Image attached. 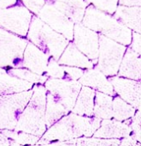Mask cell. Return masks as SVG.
I'll return each instance as SVG.
<instances>
[{
  "instance_id": "cell-15",
  "label": "cell",
  "mask_w": 141,
  "mask_h": 146,
  "mask_svg": "<svg viewBox=\"0 0 141 146\" xmlns=\"http://www.w3.org/2000/svg\"><path fill=\"white\" fill-rule=\"evenodd\" d=\"M120 146H140L139 144H137L135 143V141H133L131 138L126 137V139H124L120 144Z\"/></svg>"
},
{
  "instance_id": "cell-7",
  "label": "cell",
  "mask_w": 141,
  "mask_h": 146,
  "mask_svg": "<svg viewBox=\"0 0 141 146\" xmlns=\"http://www.w3.org/2000/svg\"><path fill=\"white\" fill-rule=\"evenodd\" d=\"M131 129L124 123L106 119L101 124V127L94 134L95 137H101L105 139H118L120 137H127Z\"/></svg>"
},
{
  "instance_id": "cell-1",
  "label": "cell",
  "mask_w": 141,
  "mask_h": 146,
  "mask_svg": "<svg viewBox=\"0 0 141 146\" xmlns=\"http://www.w3.org/2000/svg\"><path fill=\"white\" fill-rule=\"evenodd\" d=\"M46 90L39 87L23 110L16 130L41 136L46 129Z\"/></svg>"
},
{
  "instance_id": "cell-10",
  "label": "cell",
  "mask_w": 141,
  "mask_h": 146,
  "mask_svg": "<svg viewBox=\"0 0 141 146\" xmlns=\"http://www.w3.org/2000/svg\"><path fill=\"white\" fill-rule=\"evenodd\" d=\"M24 63L26 67L29 68L30 71H34L37 75H41L44 71L47 70V57L36 48L30 51L29 53L27 52Z\"/></svg>"
},
{
  "instance_id": "cell-11",
  "label": "cell",
  "mask_w": 141,
  "mask_h": 146,
  "mask_svg": "<svg viewBox=\"0 0 141 146\" xmlns=\"http://www.w3.org/2000/svg\"><path fill=\"white\" fill-rule=\"evenodd\" d=\"M112 97L104 93H96L95 98L94 116L99 119H109L113 116Z\"/></svg>"
},
{
  "instance_id": "cell-4",
  "label": "cell",
  "mask_w": 141,
  "mask_h": 146,
  "mask_svg": "<svg viewBox=\"0 0 141 146\" xmlns=\"http://www.w3.org/2000/svg\"><path fill=\"white\" fill-rule=\"evenodd\" d=\"M124 52V47L114 46L113 49H109V45H102L100 59H99V69L107 76H114L121 63L122 55Z\"/></svg>"
},
{
  "instance_id": "cell-5",
  "label": "cell",
  "mask_w": 141,
  "mask_h": 146,
  "mask_svg": "<svg viewBox=\"0 0 141 146\" xmlns=\"http://www.w3.org/2000/svg\"><path fill=\"white\" fill-rule=\"evenodd\" d=\"M32 84L16 76H11L5 70L0 69V96L29 91Z\"/></svg>"
},
{
  "instance_id": "cell-3",
  "label": "cell",
  "mask_w": 141,
  "mask_h": 146,
  "mask_svg": "<svg viewBox=\"0 0 141 146\" xmlns=\"http://www.w3.org/2000/svg\"><path fill=\"white\" fill-rule=\"evenodd\" d=\"M110 81L122 99L133 108L141 107V81L135 82L122 78H112Z\"/></svg>"
},
{
  "instance_id": "cell-13",
  "label": "cell",
  "mask_w": 141,
  "mask_h": 146,
  "mask_svg": "<svg viewBox=\"0 0 141 146\" xmlns=\"http://www.w3.org/2000/svg\"><path fill=\"white\" fill-rule=\"evenodd\" d=\"M119 143V139L78 138L76 146H118Z\"/></svg>"
},
{
  "instance_id": "cell-2",
  "label": "cell",
  "mask_w": 141,
  "mask_h": 146,
  "mask_svg": "<svg viewBox=\"0 0 141 146\" xmlns=\"http://www.w3.org/2000/svg\"><path fill=\"white\" fill-rule=\"evenodd\" d=\"M33 91L0 96V128L13 129L32 96Z\"/></svg>"
},
{
  "instance_id": "cell-16",
  "label": "cell",
  "mask_w": 141,
  "mask_h": 146,
  "mask_svg": "<svg viewBox=\"0 0 141 146\" xmlns=\"http://www.w3.org/2000/svg\"><path fill=\"white\" fill-rule=\"evenodd\" d=\"M49 146H76L73 143H70V142H65V143H59L57 144H51Z\"/></svg>"
},
{
  "instance_id": "cell-14",
  "label": "cell",
  "mask_w": 141,
  "mask_h": 146,
  "mask_svg": "<svg viewBox=\"0 0 141 146\" xmlns=\"http://www.w3.org/2000/svg\"><path fill=\"white\" fill-rule=\"evenodd\" d=\"M132 128L134 131V136L136 139L141 143V109L136 113L134 117Z\"/></svg>"
},
{
  "instance_id": "cell-6",
  "label": "cell",
  "mask_w": 141,
  "mask_h": 146,
  "mask_svg": "<svg viewBox=\"0 0 141 146\" xmlns=\"http://www.w3.org/2000/svg\"><path fill=\"white\" fill-rule=\"evenodd\" d=\"M81 84L90 86L108 96L114 94L112 84L108 82L103 73L99 70H88L78 81Z\"/></svg>"
},
{
  "instance_id": "cell-17",
  "label": "cell",
  "mask_w": 141,
  "mask_h": 146,
  "mask_svg": "<svg viewBox=\"0 0 141 146\" xmlns=\"http://www.w3.org/2000/svg\"><path fill=\"white\" fill-rule=\"evenodd\" d=\"M0 146H9L8 145V142L2 138L1 134H0Z\"/></svg>"
},
{
  "instance_id": "cell-12",
  "label": "cell",
  "mask_w": 141,
  "mask_h": 146,
  "mask_svg": "<svg viewBox=\"0 0 141 146\" xmlns=\"http://www.w3.org/2000/svg\"><path fill=\"white\" fill-rule=\"evenodd\" d=\"M135 114V108L127 104L120 97H115L113 101V116L115 119L122 121L132 117Z\"/></svg>"
},
{
  "instance_id": "cell-8",
  "label": "cell",
  "mask_w": 141,
  "mask_h": 146,
  "mask_svg": "<svg viewBox=\"0 0 141 146\" xmlns=\"http://www.w3.org/2000/svg\"><path fill=\"white\" fill-rule=\"evenodd\" d=\"M95 90L88 87H83L78 97L72 112L78 115H94L95 107Z\"/></svg>"
},
{
  "instance_id": "cell-9",
  "label": "cell",
  "mask_w": 141,
  "mask_h": 146,
  "mask_svg": "<svg viewBox=\"0 0 141 146\" xmlns=\"http://www.w3.org/2000/svg\"><path fill=\"white\" fill-rule=\"evenodd\" d=\"M59 64H66L70 67H78V68H91L93 64L88 59L87 57L83 55L76 48L70 47L68 48L62 58L59 60Z\"/></svg>"
}]
</instances>
